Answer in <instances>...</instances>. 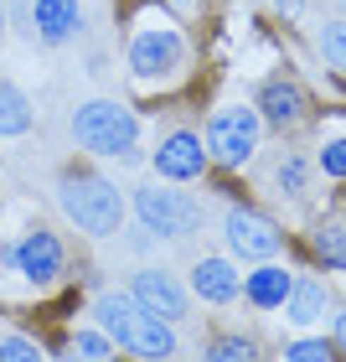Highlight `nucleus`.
<instances>
[{
	"label": "nucleus",
	"mask_w": 346,
	"mask_h": 362,
	"mask_svg": "<svg viewBox=\"0 0 346 362\" xmlns=\"http://www.w3.org/2000/svg\"><path fill=\"white\" fill-rule=\"evenodd\" d=\"M98 326L119 341V347H129L135 357H150V362H166L176 357V337H171V321L150 316L135 295H98Z\"/></svg>",
	"instance_id": "f257e3e1"
},
{
	"label": "nucleus",
	"mask_w": 346,
	"mask_h": 362,
	"mask_svg": "<svg viewBox=\"0 0 346 362\" xmlns=\"http://www.w3.org/2000/svg\"><path fill=\"white\" fill-rule=\"evenodd\" d=\"M57 202L93 238H109V233H119V228H124V197L104 176H68V181H62V192H57Z\"/></svg>",
	"instance_id": "f03ea898"
},
{
	"label": "nucleus",
	"mask_w": 346,
	"mask_h": 362,
	"mask_svg": "<svg viewBox=\"0 0 346 362\" xmlns=\"http://www.w3.org/2000/svg\"><path fill=\"white\" fill-rule=\"evenodd\" d=\"M73 135L83 151L93 156H119V160H135V135H140V124H135V114L119 109V104H109V98H93V104H83L73 114Z\"/></svg>",
	"instance_id": "7ed1b4c3"
},
{
	"label": "nucleus",
	"mask_w": 346,
	"mask_h": 362,
	"mask_svg": "<svg viewBox=\"0 0 346 362\" xmlns=\"http://www.w3.org/2000/svg\"><path fill=\"white\" fill-rule=\"evenodd\" d=\"M258 109H243V104H227L212 114L207 124V156H217L222 166H243L253 151H258Z\"/></svg>",
	"instance_id": "20e7f679"
},
{
	"label": "nucleus",
	"mask_w": 346,
	"mask_h": 362,
	"mask_svg": "<svg viewBox=\"0 0 346 362\" xmlns=\"http://www.w3.org/2000/svg\"><path fill=\"white\" fill-rule=\"evenodd\" d=\"M135 212H140V223L150 228V233H160V238H186V233L202 228V207H196L191 197L160 192V187H140Z\"/></svg>",
	"instance_id": "39448f33"
},
{
	"label": "nucleus",
	"mask_w": 346,
	"mask_h": 362,
	"mask_svg": "<svg viewBox=\"0 0 346 362\" xmlns=\"http://www.w3.org/2000/svg\"><path fill=\"white\" fill-rule=\"evenodd\" d=\"M222 238H227V249L243 254V259H274L279 243H285V238H279V228H274L269 218H258V212H243V207L227 212Z\"/></svg>",
	"instance_id": "423d86ee"
},
{
	"label": "nucleus",
	"mask_w": 346,
	"mask_h": 362,
	"mask_svg": "<svg viewBox=\"0 0 346 362\" xmlns=\"http://www.w3.org/2000/svg\"><path fill=\"white\" fill-rule=\"evenodd\" d=\"M155 171L166 176V181H196L207 171V151H202V140L191 135V129H176V135L160 140V151H155Z\"/></svg>",
	"instance_id": "0eeeda50"
},
{
	"label": "nucleus",
	"mask_w": 346,
	"mask_h": 362,
	"mask_svg": "<svg viewBox=\"0 0 346 362\" xmlns=\"http://www.w3.org/2000/svg\"><path fill=\"white\" fill-rule=\"evenodd\" d=\"M129 68L140 78H166L181 68V37L176 31H140L129 47Z\"/></svg>",
	"instance_id": "6e6552de"
},
{
	"label": "nucleus",
	"mask_w": 346,
	"mask_h": 362,
	"mask_svg": "<svg viewBox=\"0 0 346 362\" xmlns=\"http://www.w3.org/2000/svg\"><path fill=\"white\" fill-rule=\"evenodd\" d=\"M135 300L150 310V316H160V321H181L186 316V290H181L176 274H166V269H140L135 274Z\"/></svg>",
	"instance_id": "1a4fd4ad"
},
{
	"label": "nucleus",
	"mask_w": 346,
	"mask_h": 362,
	"mask_svg": "<svg viewBox=\"0 0 346 362\" xmlns=\"http://www.w3.org/2000/svg\"><path fill=\"white\" fill-rule=\"evenodd\" d=\"M11 259H16V269H21L31 285H52V279L62 274V243L52 233H42V228H37V233H26L21 249H16Z\"/></svg>",
	"instance_id": "9d476101"
},
{
	"label": "nucleus",
	"mask_w": 346,
	"mask_h": 362,
	"mask_svg": "<svg viewBox=\"0 0 346 362\" xmlns=\"http://www.w3.org/2000/svg\"><path fill=\"white\" fill-rule=\"evenodd\" d=\"M191 285H196L202 300L222 305V300H233V295L243 290V279H238V269L227 264V259H202V264L191 269Z\"/></svg>",
	"instance_id": "9b49d317"
},
{
	"label": "nucleus",
	"mask_w": 346,
	"mask_h": 362,
	"mask_svg": "<svg viewBox=\"0 0 346 362\" xmlns=\"http://www.w3.org/2000/svg\"><path fill=\"white\" fill-rule=\"evenodd\" d=\"M37 31H42V42H68L78 21H83V6L78 0H37Z\"/></svg>",
	"instance_id": "f8f14e48"
},
{
	"label": "nucleus",
	"mask_w": 346,
	"mask_h": 362,
	"mask_svg": "<svg viewBox=\"0 0 346 362\" xmlns=\"http://www.w3.org/2000/svg\"><path fill=\"white\" fill-rule=\"evenodd\" d=\"M285 316L294 326H310V321L326 316V285L321 279H294L290 295H285Z\"/></svg>",
	"instance_id": "ddd939ff"
},
{
	"label": "nucleus",
	"mask_w": 346,
	"mask_h": 362,
	"mask_svg": "<svg viewBox=\"0 0 346 362\" xmlns=\"http://www.w3.org/2000/svg\"><path fill=\"white\" fill-rule=\"evenodd\" d=\"M290 285H294V279L279 264H263L258 274H249V285H243V290H249V300L258 310H279V305H285V295H290Z\"/></svg>",
	"instance_id": "4468645a"
},
{
	"label": "nucleus",
	"mask_w": 346,
	"mask_h": 362,
	"mask_svg": "<svg viewBox=\"0 0 346 362\" xmlns=\"http://www.w3.org/2000/svg\"><path fill=\"white\" fill-rule=\"evenodd\" d=\"M258 109L269 114L274 124H294L305 114V93L294 88V83H263V93H258Z\"/></svg>",
	"instance_id": "2eb2a0df"
},
{
	"label": "nucleus",
	"mask_w": 346,
	"mask_h": 362,
	"mask_svg": "<svg viewBox=\"0 0 346 362\" xmlns=\"http://www.w3.org/2000/svg\"><path fill=\"white\" fill-rule=\"evenodd\" d=\"M26 129H31V104H26V93L0 78V135H26Z\"/></svg>",
	"instance_id": "dca6fc26"
},
{
	"label": "nucleus",
	"mask_w": 346,
	"mask_h": 362,
	"mask_svg": "<svg viewBox=\"0 0 346 362\" xmlns=\"http://www.w3.org/2000/svg\"><path fill=\"white\" fill-rule=\"evenodd\" d=\"M316 254H321L331 269H346V228H341V223H321V228H316Z\"/></svg>",
	"instance_id": "f3484780"
},
{
	"label": "nucleus",
	"mask_w": 346,
	"mask_h": 362,
	"mask_svg": "<svg viewBox=\"0 0 346 362\" xmlns=\"http://www.w3.org/2000/svg\"><path fill=\"white\" fill-rule=\"evenodd\" d=\"M68 362H114V347L98 332H78L68 341Z\"/></svg>",
	"instance_id": "a211bd4d"
},
{
	"label": "nucleus",
	"mask_w": 346,
	"mask_h": 362,
	"mask_svg": "<svg viewBox=\"0 0 346 362\" xmlns=\"http://www.w3.org/2000/svg\"><path fill=\"white\" fill-rule=\"evenodd\" d=\"M207 362H253V341L243 337H217L207 347Z\"/></svg>",
	"instance_id": "6ab92c4d"
},
{
	"label": "nucleus",
	"mask_w": 346,
	"mask_h": 362,
	"mask_svg": "<svg viewBox=\"0 0 346 362\" xmlns=\"http://www.w3.org/2000/svg\"><path fill=\"white\" fill-rule=\"evenodd\" d=\"M321 52H326L331 68H346V21H331L321 31Z\"/></svg>",
	"instance_id": "aec40b11"
},
{
	"label": "nucleus",
	"mask_w": 346,
	"mask_h": 362,
	"mask_svg": "<svg viewBox=\"0 0 346 362\" xmlns=\"http://www.w3.org/2000/svg\"><path fill=\"white\" fill-rule=\"evenodd\" d=\"M0 362H42V347L26 337H0Z\"/></svg>",
	"instance_id": "412c9836"
},
{
	"label": "nucleus",
	"mask_w": 346,
	"mask_h": 362,
	"mask_svg": "<svg viewBox=\"0 0 346 362\" xmlns=\"http://www.w3.org/2000/svg\"><path fill=\"white\" fill-rule=\"evenodd\" d=\"M321 171L326 176H346V140H331V145H326V151H321Z\"/></svg>",
	"instance_id": "4be33fe9"
},
{
	"label": "nucleus",
	"mask_w": 346,
	"mask_h": 362,
	"mask_svg": "<svg viewBox=\"0 0 346 362\" xmlns=\"http://www.w3.org/2000/svg\"><path fill=\"white\" fill-rule=\"evenodd\" d=\"M285 357H290V362H326L331 352H326V341H294Z\"/></svg>",
	"instance_id": "5701e85b"
},
{
	"label": "nucleus",
	"mask_w": 346,
	"mask_h": 362,
	"mask_svg": "<svg viewBox=\"0 0 346 362\" xmlns=\"http://www.w3.org/2000/svg\"><path fill=\"white\" fill-rule=\"evenodd\" d=\"M279 187H285V192H300V187H305V160H285V166H279Z\"/></svg>",
	"instance_id": "b1692460"
},
{
	"label": "nucleus",
	"mask_w": 346,
	"mask_h": 362,
	"mask_svg": "<svg viewBox=\"0 0 346 362\" xmlns=\"http://www.w3.org/2000/svg\"><path fill=\"white\" fill-rule=\"evenodd\" d=\"M336 347L346 352V310H341V316H336Z\"/></svg>",
	"instance_id": "393cba45"
}]
</instances>
